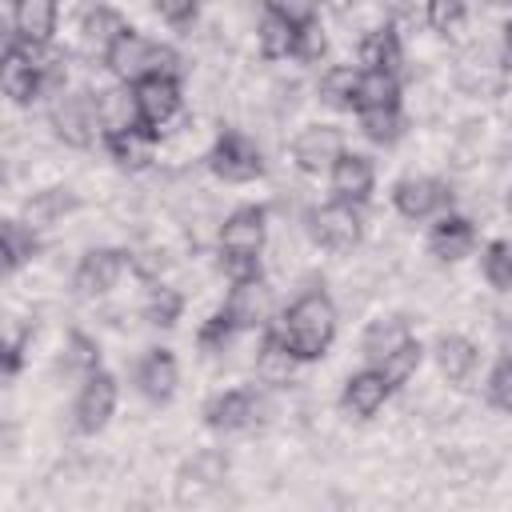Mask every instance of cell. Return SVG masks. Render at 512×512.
Returning a JSON list of instances; mask_svg holds the SVG:
<instances>
[{"label": "cell", "instance_id": "277c9868", "mask_svg": "<svg viewBox=\"0 0 512 512\" xmlns=\"http://www.w3.org/2000/svg\"><path fill=\"white\" fill-rule=\"evenodd\" d=\"M208 168L228 184H248L264 172V156H260L256 140H248L244 132H220L208 152Z\"/></svg>", "mask_w": 512, "mask_h": 512}, {"label": "cell", "instance_id": "b9f144b4", "mask_svg": "<svg viewBox=\"0 0 512 512\" xmlns=\"http://www.w3.org/2000/svg\"><path fill=\"white\" fill-rule=\"evenodd\" d=\"M156 12L172 28H188L200 16V0H156Z\"/></svg>", "mask_w": 512, "mask_h": 512}, {"label": "cell", "instance_id": "ba28073f", "mask_svg": "<svg viewBox=\"0 0 512 512\" xmlns=\"http://www.w3.org/2000/svg\"><path fill=\"white\" fill-rule=\"evenodd\" d=\"M392 204H396V212L404 220H428V216H436L440 208L452 204V192L436 176H404L392 188Z\"/></svg>", "mask_w": 512, "mask_h": 512}, {"label": "cell", "instance_id": "d6986e66", "mask_svg": "<svg viewBox=\"0 0 512 512\" xmlns=\"http://www.w3.org/2000/svg\"><path fill=\"white\" fill-rule=\"evenodd\" d=\"M472 248H476V224H472L468 216L444 212V216L432 224V232H428V252H432L436 260H464Z\"/></svg>", "mask_w": 512, "mask_h": 512}, {"label": "cell", "instance_id": "8992f818", "mask_svg": "<svg viewBox=\"0 0 512 512\" xmlns=\"http://www.w3.org/2000/svg\"><path fill=\"white\" fill-rule=\"evenodd\" d=\"M116 396H120V388H116V376L112 372H104V368L88 372L84 376V388L76 396V408H72L76 432H84V436L100 432L112 420V412H116Z\"/></svg>", "mask_w": 512, "mask_h": 512}, {"label": "cell", "instance_id": "ac0fdd59", "mask_svg": "<svg viewBox=\"0 0 512 512\" xmlns=\"http://www.w3.org/2000/svg\"><path fill=\"white\" fill-rule=\"evenodd\" d=\"M92 108H96V128H100V136L124 132V128H136V124H140L132 84H112V88L96 92V96H92Z\"/></svg>", "mask_w": 512, "mask_h": 512}, {"label": "cell", "instance_id": "d6a6232c", "mask_svg": "<svg viewBox=\"0 0 512 512\" xmlns=\"http://www.w3.org/2000/svg\"><path fill=\"white\" fill-rule=\"evenodd\" d=\"M128 24H124V16L120 12H112V8H104V4H96L92 12H84V20H80V32H84V40L88 44H96V48H108L112 40H116V32H124Z\"/></svg>", "mask_w": 512, "mask_h": 512}, {"label": "cell", "instance_id": "e575fe53", "mask_svg": "<svg viewBox=\"0 0 512 512\" xmlns=\"http://www.w3.org/2000/svg\"><path fill=\"white\" fill-rule=\"evenodd\" d=\"M484 276L496 292L512 288V248H508V240H492L484 248Z\"/></svg>", "mask_w": 512, "mask_h": 512}, {"label": "cell", "instance_id": "7402d4cb", "mask_svg": "<svg viewBox=\"0 0 512 512\" xmlns=\"http://www.w3.org/2000/svg\"><path fill=\"white\" fill-rule=\"evenodd\" d=\"M400 104V80L396 72H380V68H360L356 76V92H352V108H388Z\"/></svg>", "mask_w": 512, "mask_h": 512}, {"label": "cell", "instance_id": "4316f807", "mask_svg": "<svg viewBox=\"0 0 512 512\" xmlns=\"http://www.w3.org/2000/svg\"><path fill=\"white\" fill-rule=\"evenodd\" d=\"M292 36H296V28L288 20H280V16H272V12H264L260 24H256V44H260V56L264 60L292 56Z\"/></svg>", "mask_w": 512, "mask_h": 512}, {"label": "cell", "instance_id": "52a82bcc", "mask_svg": "<svg viewBox=\"0 0 512 512\" xmlns=\"http://www.w3.org/2000/svg\"><path fill=\"white\" fill-rule=\"evenodd\" d=\"M260 412H264V396L256 388H228L204 404V424L212 432H236V428L256 424Z\"/></svg>", "mask_w": 512, "mask_h": 512}, {"label": "cell", "instance_id": "836d02e7", "mask_svg": "<svg viewBox=\"0 0 512 512\" xmlns=\"http://www.w3.org/2000/svg\"><path fill=\"white\" fill-rule=\"evenodd\" d=\"M236 320L220 308V312H212L204 324H200V332H196V344H200V352H208V356H216V352H224L232 340H236Z\"/></svg>", "mask_w": 512, "mask_h": 512}, {"label": "cell", "instance_id": "484cf974", "mask_svg": "<svg viewBox=\"0 0 512 512\" xmlns=\"http://www.w3.org/2000/svg\"><path fill=\"white\" fill-rule=\"evenodd\" d=\"M360 64L364 68H380V72H396L400 64V40L392 28H372L360 40Z\"/></svg>", "mask_w": 512, "mask_h": 512}, {"label": "cell", "instance_id": "603a6c76", "mask_svg": "<svg viewBox=\"0 0 512 512\" xmlns=\"http://www.w3.org/2000/svg\"><path fill=\"white\" fill-rule=\"evenodd\" d=\"M408 336H412V332H408V320H404V316H380V320H372V324L364 328L360 352L376 364V360H384L392 348H400Z\"/></svg>", "mask_w": 512, "mask_h": 512}, {"label": "cell", "instance_id": "f35d334b", "mask_svg": "<svg viewBox=\"0 0 512 512\" xmlns=\"http://www.w3.org/2000/svg\"><path fill=\"white\" fill-rule=\"evenodd\" d=\"M68 368H76L84 376L100 368V348H96L92 336H84V332H72L68 336Z\"/></svg>", "mask_w": 512, "mask_h": 512}, {"label": "cell", "instance_id": "d590c367", "mask_svg": "<svg viewBox=\"0 0 512 512\" xmlns=\"http://www.w3.org/2000/svg\"><path fill=\"white\" fill-rule=\"evenodd\" d=\"M484 396H488V404H492L496 412H508V408H512V360H508V356H500V360L492 364L488 384H484Z\"/></svg>", "mask_w": 512, "mask_h": 512}, {"label": "cell", "instance_id": "1f68e13d", "mask_svg": "<svg viewBox=\"0 0 512 512\" xmlns=\"http://www.w3.org/2000/svg\"><path fill=\"white\" fill-rule=\"evenodd\" d=\"M180 312H184V296H180L176 288H168V284H152V288H148V300H144L148 324L172 328V324L180 320Z\"/></svg>", "mask_w": 512, "mask_h": 512}, {"label": "cell", "instance_id": "8fae6325", "mask_svg": "<svg viewBox=\"0 0 512 512\" xmlns=\"http://www.w3.org/2000/svg\"><path fill=\"white\" fill-rule=\"evenodd\" d=\"M124 268H128V256L120 248H92V252L80 256L76 276H72V288L80 296H104V292L116 288V280L124 276Z\"/></svg>", "mask_w": 512, "mask_h": 512}, {"label": "cell", "instance_id": "4fadbf2b", "mask_svg": "<svg viewBox=\"0 0 512 512\" xmlns=\"http://www.w3.org/2000/svg\"><path fill=\"white\" fill-rule=\"evenodd\" d=\"M392 396V384L380 376V368L372 364V368H360V372H352L348 380H344V396H340V404H344V412H352L356 420H368V416H376L380 408H384V400Z\"/></svg>", "mask_w": 512, "mask_h": 512}, {"label": "cell", "instance_id": "4dcf8cb0", "mask_svg": "<svg viewBox=\"0 0 512 512\" xmlns=\"http://www.w3.org/2000/svg\"><path fill=\"white\" fill-rule=\"evenodd\" d=\"M356 76H360L356 64H336V68H328V72L320 76V100L332 104V108H352Z\"/></svg>", "mask_w": 512, "mask_h": 512}, {"label": "cell", "instance_id": "44dd1931", "mask_svg": "<svg viewBox=\"0 0 512 512\" xmlns=\"http://www.w3.org/2000/svg\"><path fill=\"white\" fill-rule=\"evenodd\" d=\"M56 0H16V36L20 44H32V48H44L56 32Z\"/></svg>", "mask_w": 512, "mask_h": 512}, {"label": "cell", "instance_id": "5b68a950", "mask_svg": "<svg viewBox=\"0 0 512 512\" xmlns=\"http://www.w3.org/2000/svg\"><path fill=\"white\" fill-rule=\"evenodd\" d=\"M308 232L320 248H332V252H348L360 244V232H364V220L356 212V204L348 200H332V204H320L308 212Z\"/></svg>", "mask_w": 512, "mask_h": 512}, {"label": "cell", "instance_id": "9c48e42d", "mask_svg": "<svg viewBox=\"0 0 512 512\" xmlns=\"http://www.w3.org/2000/svg\"><path fill=\"white\" fill-rule=\"evenodd\" d=\"M132 96H136V112H140V124L160 132L176 112H180V84L176 76H144L132 84Z\"/></svg>", "mask_w": 512, "mask_h": 512}, {"label": "cell", "instance_id": "ab89813d", "mask_svg": "<svg viewBox=\"0 0 512 512\" xmlns=\"http://www.w3.org/2000/svg\"><path fill=\"white\" fill-rule=\"evenodd\" d=\"M220 272H224L232 284L256 280V276H260V256H252V252H220Z\"/></svg>", "mask_w": 512, "mask_h": 512}, {"label": "cell", "instance_id": "cb8c5ba5", "mask_svg": "<svg viewBox=\"0 0 512 512\" xmlns=\"http://www.w3.org/2000/svg\"><path fill=\"white\" fill-rule=\"evenodd\" d=\"M296 356L276 340L272 328H264V340H260V352H256V376L260 384H288L292 372H296Z\"/></svg>", "mask_w": 512, "mask_h": 512}, {"label": "cell", "instance_id": "3957f363", "mask_svg": "<svg viewBox=\"0 0 512 512\" xmlns=\"http://www.w3.org/2000/svg\"><path fill=\"white\" fill-rule=\"evenodd\" d=\"M0 92L16 104H32L44 92V56L32 44H12L0 52Z\"/></svg>", "mask_w": 512, "mask_h": 512}, {"label": "cell", "instance_id": "ffe728a7", "mask_svg": "<svg viewBox=\"0 0 512 512\" xmlns=\"http://www.w3.org/2000/svg\"><path fill=\"white\" fill-rule=\"evenodd\" d=\"M100 140H104L108 156H112L120 168H128V172L148 168L152 148H156V132H152V128H144V124L124 128V132H108V136H100Z\"/></svg>", "mask_w": 512, "mask_h": 512}, {"label": "cell", "instance_id": "74e56055", "mask_svg": "<svg viewBox=\"0 0 512 512\" xmlns=\"http://www.w3.org/2000/svg\"><path fill=\"white\" fill-rule=\"evenodd\" d=\"M468 0H424V16L436 32H456L464 24Z\"/></svg>", "mask_w": 512, "mask_h": 512}, {"label": "cell", "instance_id": "7bdbcfd3", "mask_svg": "<svg viewBox=\"0 0 512 512\" xmlns=\"http://www.w3.org/2000/svg\"><path fill=\"white\" fill-rule=\"evenodd\" d=\"M8 272H16V264H12V256H8V248L0 244V280H4Z\"/></svg>", "mask_w": 512, "mask_h": 512}, {"label": "cell", "instance_id": "8d00e7d4", "mask_svg": "<svg viewBox=\"0 0 512 512\" xmlns=\"http://www.w3.org/2000/svg\"><path fill=\"white\" fill-rule=\"evenodd\" d=\"M328 48V36L320 28V20H308V24H296V36H292V56L296 60H320Z\"/></svg>", "mask_w": 512, "mask_h": 512}, {"label": "cell", "instance_id": "f546056e", "mask_svg": "<svg viewBox=\"0 0 512 512\" xmlns=\"http://www.w3.org/2000/svg\"><path fill=\"white\" fill-rule=\"evenodd\" d=\"M68 208H76V196H68V188H48V192H40L24 204V224L44 228V224L60 220Z\"/></svg>", "mask_w": 512, "mask_h": 512}, {"label": "cell", "instance_id": "7c38bea8", "mask_svg": "<svg viewBox=\"0 0 512 512\" xmlns=\"http://www.w3.org/2000/svg\"><path fill=\"white\" fill-rule=\"evenodd\" d=\"M340 152H344V136L332 124H308L292 140V160L300 172H328Z\"/></svg>", "mask_w": 512, "mask_h": 512}, {"label": "cell", "instance_id": "9a60e30c", "mask_svg": "<svg viewBox=\"0 0 512 512\" xmlns=\"http://www.w3.org/2000/svg\"><path fill=\"white\" fill-rule=\"evenodd\" d=\"M224 312L236 320V328H264L272 320V292H268V284L260 276L232 284V292L224 300Z\"/></svg>", "mask_w": 512, "mask_h": 512}, {"label": "cell", "instance_id": "f1b7e54d", "mask_svg": "<svg viewBox=\"0 0 512 512\" xmlns=\"http://www.w3.org/2000/svg\"><path fill=\"white\" fill-rule=\"evenodd\" d=\"M420 356H424V348H420V340H404L400 348H392L384 360H376V368H380V376L392 384V388H400V384H408L412 376H416V368H420Z\"/></svg>", "mask_w": 512, "mask_h": 512}, {"label": "cell", "instance_id": "7a4b0ae2", "mask_svg": "<svg viewBox=\"0 0 512 512\" xmlns=\"http://www.w3.org/2000/svg\"><path fill=\"white\" fill-rule=\"evenodd\" d=\"M104 64L120 84H136L144 76H176L180 72V56L168 44H156L136 28L116 32V40L104 48Z\"/></svg>", "mask_w": 512, "mask_h": 512}, {"label": "cell", "instance_id": "5bb4252c", "mask_svg": "<svg viewBox=\"0 0 512 512\" xmlns=\"http://www.w3.org/2000/svg\"><path fill=\"white\" fill-rule=\"evenodd\" d=\"M328 176H332V192H336V200H348V204L368 200V192H372V184H376V168H372V160L360 156V152H348V148L332 160Z\"/></svg>", "mask_w": 512, "mask_h": 512}, {"label": "cell", "instance_id": "2e32d148", "mask_svg": "<svg viewBox=\"0 0 512 512\" xmlns=\"http://www.w3.org/2000/svg\"><path fill=\"white\" fill-rule=\"evenodd\" d=\"M264 232H268L264 208H256V204L236 208V212L220 224V252H252V256H260Z\"/></svg>", "mask_w": 512, "mask_h": 512}, {"label": "cell", "instance_id": "e0dca14e", "mask_svg": "<svg viewBox=\"0 0 512 512\" xmlns=\"http://www.w3.org/2000/svg\"><path fill=\"white\" fill-rule=\"evenodd\" d=\"M176 384H180L176 356H172L168 348H148V352L140 356V364H136V388H140L148 400L164 404V400L176 392Z\"/></svg>", "mask_w": 512, "mask_h": 512}, {"label": "cell", "instance_id": "60d3db41", "mask_svg": "<svg viewBox=\"0 0 512 512\" xmlns=\"http://www.w3.org/2000/svg\"><path fill=\"white\" fill-rule=\"evenodd\" d=\"M316 4H320V0H264V8H268L272 16H280V20H288L292 28L316 20Z\"/></svg>", "mask_w": 512, "mask_h": 512}, {"label": "cell", "instance_id": "6da1fadb", "mask_svg": "<svg viewBox=\"0 0 512 512\" xmlns=\"http://www.w3.org/2000/svg\"><path fill=\"white\" fill-rule=\"evenodd\" d=\"M264 328L276 332V340L296 356V360H320L336 336V308L324 292H304L296 296L276 320Z\"/></svg>", "mask_w": 512, "mask_h": 512}, {"label": "cell", "instance_id": "83f0119b", "mask_svg": "<svg viewBox=\"0 0 512 512\" xmlns=\"http://www.w3.org/2000/svg\"><path fill=\"white\" fill-rule=\"evenodd\" d=\"M356 120H360V132H364L372 144H392V140L404 132L400 104H388V108H360Z\"/></svg>", "mask_w": 512, "mask_h": 512}, {"label": "cell", "instance_id": "30bf717a", "mask_svg": "<svg viewBox=\"0 0 512 512\" xmlns=\"http://www.w3.org/2000/svg\"><path fill=\"white\" fill-rule=\"evenodd\" d=\"M52 128L64 144L72 148H88L100 128H96V108H92V96L84 92H64L56 104H52Z\"/></svg>", "mask_w": 512, "mask_h": 512}, {"label": "cell", "instance_id": "d4e9b609", "mask_svg": "<svg viewBox=\"0 0 512 512\" xmlns=\"http://www.w3.org/2000/svg\"><path fill=\"white\" fill-rule=\"evenodd\" d=\"M436 364H440V372L456 384V380H464L472 368H476V344L472 340H464V336H440V344H436Z\"/></svg>", "mask_w": 512, "mask_h": 512}]
</instances>
